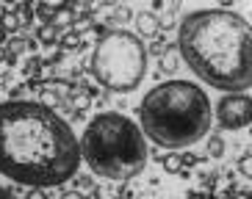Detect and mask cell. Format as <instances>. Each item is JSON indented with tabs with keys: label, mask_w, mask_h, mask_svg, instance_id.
<instances>
[{
	"label": "cell",
	"mask_w": 252,
	"mask_h": 199,
	"mask_svg": "<svg viewBox=\"0 0 252 199\" xmlns=\"http://www.w3.org/2000/svg\"><path fill=\"white\" fill-rule=\"evenodd\" d=\"M81 144L67 119L33 100L0 103V174L28 188H59L78 174Z\"/></svg>",
	"instance_id": "obj_1"
},
{
	"label": "cell",
	"mask_w": 252,
	"mask_h": 199,
	"mask_svg": "<svg viewBox=\"0 0 252 199\" xmlns=\"http://www.w3.org/2000/svg\"><path fill=\"white\" fill-rule=\"evenodd\" d=\"M178 53L200 81L219 91H247L252 83L250 22L227 8L186 14L178 30Z\"/></svg>",
	"instance_id": "obj_2"
},
{
	"label": "cell",
	"mask_w": 252,
	"mask_h": 199,
	"mask_svg": "<svg viewBox=\"0 0 252 199\" xmlns=\"http://www.w3.org/2000/svg\"><path fill=\"white\" fill-rule=\"evenodd\" d=\"M139 122L156 147L186 149L211 130V100L191 81L158 83L141 100Z\"/></svg>",
	"instance_id": "obj_3"
},
{
	"label": "cell",
	"mask_w": 252,
	"mask_h": 199,
	"mask_svg": "<svg viewBox=\"0 0 252 199\" xmlns=\"http://www.w3.org/2000/svg\"><path fill=\"white\" fill-rule=\"evenodd\" d=\"M81 161L89 163L97 177L130 180L147 163V139L130 116L103 111L89 119L81 136Z\"/></svg>",
	"instance_id": "obj_4"
},
{
	"label": "cell",
	"mask_w": 252,
	"mask_h": 199,
	"mask_svg": "<svg viewBox=\"0 0 252 199\" xmlns=\"http://www.w3.org/2000/svg\"><path fill=\"white\" fill-rule=\"evenodd\" d=\"M89 69L108 91H133L147 75V47L130 30H105L92 53Z\"/></svg>",
	"instance_id": "obj_5"
},
{
	"label": "cell",
	"mask_w": 252,
	"mask_h": 199,
	"mask_svg": "<svg viewBox=\"0 0 252 199\" xmlns=\"http://www.w3.org/2000/svg\"><path fill=\"white\" fill-rule=\"evenodd\" d=\"M216 122H219V130H241V127H250V122H252L250 94L247 91L224 94L216 103Z\"/></svg>",
	"instance_id": "obj_6"
},
{
	"label": "cell",
	"mask_w": 252,
	"mask_h": 199,
	"mask_svg": "<svg viewBox=\"0 0 252 199\" xmlns=\"http://www.w3.org/2000/svg\"><path fill=\"white\" fill-rule=\"evenodd\" d=\"M136 30H139V36H156L158 33V14H153V11H139L136 14Z\"/></svg>",
	"instance_id": "obj_7"
},
{
	"label": "cell",
	"mask_w": 252,
	"mask_h": 199,
	"mask_svg": "<svg viewBox=\"0 0 252 199\" xmlns=\"http://www.w3.org/2000/svg\"><path fill=\"white\" fill-rule=\"evenodd\" d=\"M178 61H180L178 44H169V47L161 53V72L163 75H175L178 72Z\"/></svg>",
	"instance_id": "obj_8"
},
{
	"label": "cell",
	"mask_w": 252,
	"mask_h": 199,
	"mask_svg": "<svg viewBox=\"0 0 252 199\" xmlns=\"http://www.w3.org/2000/svg\"><path fill=\"white\" fill-rule=\"evenodd\" d=\"M25 47H28V39H25V36H14V39H11V42L3 47V50H6V64L14 66L17 58H20V53H23Z\"/></svg>",
	"instance_id": "obj_9"
},
{
	"label": "cell",
	"mask_w": 252,
	"mask_h": 199,
	"mask_svg": "<svg viewBox=\"0 0 252 199\" xmlns=\"http://www.w3.org/2000/svg\"><path fill=\"white\" fill-rule=\"evenodd\" d=\"M39 91H42V100H39V103L45 105V108H59V105H67V100H64V97H61V91L59 88H53V86H45V88H39Z\"/></svg>",
	"instance_id": "obj_10"
},
{
	"label": "cell",
	"mask_w": 252,
	"mask_h": 199,
	"mask_svg": "<svg viewBox=\"0 0 252 199\" xmlns=\"http://www.w3.org/2000/svg\"><path fill=\"white\" fill-rule=\"evenodd\" d=\"M50 25L53 28H67L69 30V25H75V8L72 6H59V11H56Z\"/></svg>",
	"instance_id": "obj_11"
},
{
	"label": "cell",
	"mask_w": 252,
	"mask_h": 199,
	"mask_svg": "<svg viewBox=\"0 0 252 199\" xmlns=\"http://www.w3.org/2000/svg\"><path fill=\"white\" fill-rule=\"evenodd\" d=\"M36 39H39L42 44H45V47H50V44L59 42V28H53V25H39Z\"/></svg>",
	"instance_id": "obj_12"
},
{
	"label": "cell",
	"mask_w": 252,
	"mask_h": 199,
	"mask_svg": "<svg viewBox=\"0 0 252 199\" xmlns=\"http://www.w3.org/2000/svg\"><path fill=\"white\" fill-rule=\"evenodd\" d=\"M78 47H81V39L75 30H64L59 36V50H78Z\"/></svg>",
	"instance_id": "obj_13"
},
{
	"label": "cell",
	"mask_w": 252,
	"mask_h": 199,
	"mask_svg": "<svg viewBox=\"0 0 252 199\" xmlns=\"http://www.w3.org/2000/svg\"><path fill=\"white\" fill-rule=\"evenodd\" d=\"M33 11H36V17L42 20V25H50L53 17H56V11H59V6H50V3H39Z\"/></svg>",
	"instance_id": "obj_14"
},
{
	"label": "cell",
	"mask_w": 252,
	"mask_h": 199,
	"mask_svg": "<svg viewBox=\"0 0 252 199\" xmlns=\"http://www.w3.org/2000/svg\"><path fill=\"white\" fill-rule=\"evenodd\" d=\"M208 155H211V158H222V155H224V141H222V133H214V136L208 139Z\"/></svg>",
	"instance_id": "obj_15"
},
{
	"label": "cell",
	"mask_w": 252,
	"mask_h": 199,
	"mask_svg": "<svg viewBox=\"0 0 252 199\" xmlns=\"http://www.w3.org/2000/svg\"><path fill=\"white\" fill-rule=\"evenodd\" d=\"M14 14H17V20H20V28H25V25L33 22V11H31V6H25V3H17Z\"/></svg>",
	"instance_id": "obj_16"
},
{
	"label": "cell",
	"mask_w": 252,
	"mask_h": 199,
	"mask_svg": "<svg viewBox=\"0 0 252 199\" xmlns=\"http://www.w3.org/2000/svg\"><path fill=\"white\" fill-rule=\"evenodd\" d=\"M163 169L169 171V174H180L183 171V163H180V155H166V158H161Z\"/></svg>",
	"instance_id": "obj_17"
},
{
	"label": "cell",
	"mask_w": 252,
	"mask_h": 199,
	"mask_svg": "<svg viewBox=\"0 0 252 199\" xmlns=\"http://www.w3.org/2000/svg\"><path fill=\"white\" fill-rule=\"evenodd\" d=\"M0 28L6 30V33H14V30L20 28V20H17L14 11H6V14H3V22H0Z\"/></svg>",
	"instance_id": "obj_18"
},
{
	"label": "cell",
	"mask_w": 252,
	"mask_h": 199,
	"mask_svg": "<svg viewBox=\"0 0 252 199\" xmlns=\"http://www.w3.org/2000/svg\"><path fill=\"white\" fill-rule=\"evenodd\" d=\"M127 20H133V11L125 8V6H119V8H114V11H111V20H108V22H127Z\"/></svg>",
	"instance_id": "obj_19"
},
{
	"label": "cell",
	"mask_w": 252,
	"mask_h": 199,
	"mask_svg": "<svg viewBox=\"0 0 252 199\" xmlns=\"http://www.w3.org/2000/svg\"><path fill=\"white\" fill-rule=\"evenodd\" d=\"M89 105H92V97H89V94H83V91H81V94L72 97V108L78 111V114H81V111H86Z\"/></svg>",
	"instance_id": "obj_20"
},
{
	"label": "cell",
	"mask_w": 252,
	"mask_h": 199,
	"mask_svg": "<svg viewBox=\"0 0 252 199\" xmlns=\"http://www.w3.org/2000/svg\"><path fill=\"white\" fill-rule=\"evenodd\" d=\"M238 169L244 171V177H252V158H250V152H247L244 158L238 161Z\"/></svg>",
	"instance_id": "obj_21"
},
{
	"label": "cell",
	"mask_w": 252,
	"mask_h": 199,
	"mask_svg": "<svg viewBox=\"0 0 252 199\" xmlns=\"http://www.w3.org/2000/svg\"><path fill=\"white\" fill-rule=\"evenodd\" d=\"M45 58H47V61H61V50H59V44H56V47H53V44L47 47Z\"/></svg>",
	"instance_id": "obj_22"
},
{
	"label": "cell",
	"mask_w": 252,
	"mask_h": 199,
	"mask_svg": "<svg viewBox=\"0 0 252 199\" xmlns=\"http://www.w3.org/2000/svg\"><path fill=\"white\" fill-rule=\"evenodd\" d=\"M25 199H47V194H45V188H31Z\"/></svg>",
	"instance_id": "obj_23"
},
{
	"label": "cell",
	"mask_w": 252,
	"mask_h": 199,
	"mask_svg": "<svg viewBox=\"0 0 252 199\" xmlns=\"http://www.w3.org/2000/svg\"><path fill=\"white\" fill-rule=\"evenodd\" d=\"M180 163L183 166H194L197 163V155H180Z\"/></svg>",
	"instance_id": "obj_24"
},
{
	"label": "cell",
	"mask_w": 252,
	"mask_h": 199,
	"mask_svg": "<svg viewBox=\"0 0 252 199\" xmlns=\"http://www.w3.org/2000/svg\"><path fill=\"white\" fill-rule=\"evenodd\" d=\"M163 50H166V47H161V44H150L147 47V53H153V56H161Z\"/></svg>",
	"instance_id": "obj_25"
},
{
	"label": "cell",
	"mask_w": 252,
	"mask_h": 199,
	"mask_svg": "<svg viewBox=\"0 0 252 199\" xmlns=\"http://www.w3.org/2000/svg\"><path fill=\"white\" fill-rule=\"evenodd\" d=\"M0 199H17V197H14L11 191H8L6 185H0Z\"/></svg>",
	"instance_id": "obj_26"
},
{
	"label": "cell",
	"mask_w": 252,
	"mask_h": 199,
	"mask_svg": "<svg viewBox=\"0 0 252 199\" xmlns=\"http://www.w3.org/2000/svg\"><path fill=\"white\" fill-rule=\"evenodd\" d=\"M61 199H83L78 191H67V194H61Z\"/></svg>",
	"instance_id": "obj_27"
},
{
	"label": "cell",
	"mask_w": 252,
	"mask_h": 199,
	"mask_svg": "<svg viewBox=\"0 0 252 199\" xmlns=\"http://www.w3.org/2000/svg\"><path fill=\"white\" fill-rule=\"evenodd\" d=\"M6 39H8V33L3 28H0V44H6Z\"/></svg>",
	"instance_id": "obj_28"
},
{
	"label": "cell",
	"mask_w": 252,
	"mask_h": 199,
	"mask_svg": "<svg viewBox=\"0 0 252 199\" xmlns=\"http://www.w3.org/2000/svg\"><path fill=\"white\" fill-rule=\"evenodd\" d=\"M0 61H6V50L3 47H0Z\"/></svg>",
	"instance_id": "obj_29"
},
{
	"label": "cell",
	"mask_w": 252,
	"mask_h": 199,
	"mask_svg": "<svg viewBox=\"0 0 252 199\" xmlns=\"http://www.w3.org/2000/svg\"><path fill=\"white\" fill-rule=\"evenodd\" d=\"M3 14H6V8H3V6H0V22H3Z\"/></svg>",
	"instance_id": "obj_30"
}]
</instances>
